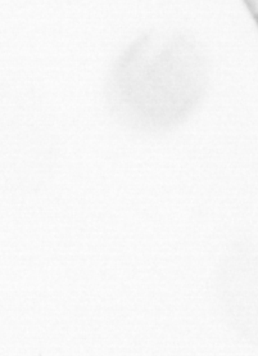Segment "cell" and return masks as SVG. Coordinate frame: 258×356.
<instances>
[{
  "label": "cell",
  "mask_w": 258,
  "mask_h": 356,
  "mask_svg": "<svg viewBox=\"0 0 258 356\" xmlns=\"http://www.w3.org/2000/svg\"><path fill=\"white\" fill-rule=\"evenodd\" d=\"M203 48L184 30H152L130 42L113 63L116 113L143 130H167L188 119L206 93Z\"/></svg>",
  "instance_id": "6da1fadb"
},
{
  "label": "cell",
  "mask_w": 258,
  "mask_h": 356,
  "mask_svg": "<svg viewBox=\"0 0 258 356\" xmlns=\"http://www.w3.org/2000/svg\"><path fill=\"white\" fill-rule=\"evenodd\" d=\"M247 8L250 9L252 16L258 22V0H244Z\"/></svg>",
  "instance_id": "7a4b0ae2"
}]
</instances>
